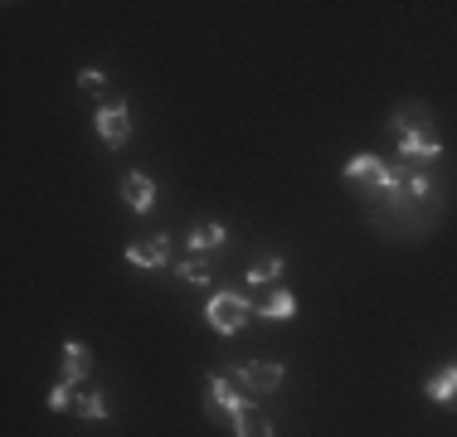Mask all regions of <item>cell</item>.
Masks as SVG:
<instances>
[{
  "mask_svg": "<svg viewBox=\"0 0 457 437\" xmlns=\"http://www.w3.org/2000/svg\"><path fill=\"white\" fill-rule=\"evenodd\" d=\"M399 151H404L409 161H413V156H419V161H433V156L443 151V141L433 136V131H413V136H399Z\"/></svg>",
  "mask_w": 457,
  "mask_h": 437,
  "instance_id": "obj_9",
  "label": "cell"
},
{
  "mask_svg": "<svg viewBox=\"0 0 457 437\" xmlns=\"http://www.w3.org/2000/svg\"><path fill=\"white\" fill-rule=\"evenodd\" d=\"M234 433L238 437H273V423H268L258 408H248V403H244V408L234 413Z\"/></svg>",
  "mask_w": 457,
  "mask_h": 437,
  "instance_id": "obj_10",
  "label": "cell"
},
{
  "mask_svg": "<svg viewBox=\"0 0 457 437\" xmlns=\"http://www.w3.org/2000/svg\"><path fill=\"white\" fill-rule=\"evenodd\" d=\"M49 408H54V413H63V408H79V393H73V384H69V379L49 389Z\"/></svg>",
  "mask_w": 457,
  "mask_h": 437,
  "instance_id": "obj_16",
  "label": "cell"
},
{
  "mask_svg": "<svg viewBox=\"0 0 457 437\" xmlns=\"http://www.w3.org/2000/svg\"><path fill=\"white\" fill-rule=\"evenodd\" d=\"M79 418H107V399L103 393H79Z\"/></svg>",
  "mask_w": 457,
  "mask_h": 437,
  "instance_id": "obj_17",
  "label": "cell"
},
{
  "mask_svg": "<svg viewBox=\"0 0 457 437\" xmlns=\"http://www.w3.org/2000/svg\"><path fill=\"white\" fill-rule=\"evenodd\" d=\"M210 408H214V413H228V418L244 408V399H238V384H234L228 375H214V379H210Z\"/></svg>",
  "mask_w": 457,
  "mask_h": 437,
  "instance_id": "obj_8",
  "label": "cell"
},
{
  "mask_svg": "<svg viewBox=\"0 0 457 437\" xmlns=\"http://www.w3.org/2000/svg\"><path fill=\"white\" fill-rule=\"evenodd\" d=\"M103 83H107V78H103L97 69H83V73H79V87H88V93H103Z\"/></svg>",
  "mask_w": 457,
  "mask_h": 437,
  "instance_id": "obj_19",
  "label": "cell"
},
{
  "mask_svg": "<svg viewBox=\"0 0 457 437\" xmlns=\"http://www.w3.org/2000/svg\"><path fill=\"white\" fill-rule=\"evenodd\" d=\"M345 180L351 185H365V190H385V194H395L399 185L409 180L399 166H385L379 156H370V151H361V156H351L345 161Z\"/></svg>",
  "mask_w": 457,
  "mask_h": 437,
  "instance_id": "obj_1",
  "label": "cell"
},
{
  "mask_svg": "<svg viewBox=\"0 0 457 437\" xmlns=\"http://www.w3.org/2000/svg\"><path fill=\"white\" fill-rule=\"evenodd\" d=\"M93 375V350L83 341H63V379L69 384H79V379Z\"/></svg>",
  "mask_w": 457,
  "mask_h": 437,
  "instance_id": "obj_7",
  "label": "cell"
},
{
  "mask_svg": "<svg viewBox=\"0 0 457 437\" xmlns=\"http://www.w3.org/2000/svg\"><path fill=\"white\" fill-rule=\"evenodd\" d=\"M97 136L112 151L127 146V136H132V112H127V103H107L103 112H97Z\"/></svg>",
  "mask_w": 457,
  "mask_h": 437,
  "instance_id": "obj_4",
  "label": "cell"
},
{
  "mask_svg": "<svg viewBox=\"0 0 457 437\" xmlns=\"http://www.w3.org/2000/svg\"><path fill=\"white\" fill-rule=\"evenodd\" d=\"M389 127H395L399 136H413V131H428V112H423V107H399V112L389 117Z\"/></svg>",
  "mask_w": 457,
  "mask_h": 437,
  "instance_id": "obj_11",
  "label": "cell"
},
{
  "mask_svg": "<svg viewBox=\"0 0 457 437\" xmlns=\"http://www.w3.org/2000/svg\"><path fill=\"white\" fill-rule=\"evenodd\" d=\"M122 200L132 204L137 214H146V210H156V185H151L141 170H132V175H122Z\"/></svg>",
  "mask_w": 457,
  "mask_h": 437,
  "instance_id": "obj_6",
  "label": "cell"
},
{
  "mask_svg": "<svg viewBox=\"0 0 457 437\" xmlns=\"http://www.w3.org/2000/svg\"><path fill=\"white\" fill-rule=\"evenodd\" d=\"M176 277L185 282V287H204V282H210V268H204V262H180Z\"/></svg>",
  "mask_w": 457,
  "mask_h": 437,
  "instance_id": "obj_18",
  "label": "cell"
},
{
  "mask_svg": "<svg viewBox=\"0 0 457 437\" xmlns=\"http://www.w3.org/2000/svg\"><path fill=\"white\" fill-rule=\"evenodd\" d=\"M273 277H282V258H273V262H263V268H248V287L253 292H263Z\"/></svg>",
  "mask_w": 457,
  "mask_h": 437,
  "instance_id": "obj_15",
  "label": "cell"
},
{
  "mask_svg": "<svg viewBox=\"0 0 457 437\" xmlns=\"http://www.w3.org/2000/svg\"><path fill=\"white\" fill-rule=\"evenodd\" d=\"M220 243H228L224 224H200V228L190 234V248H195V253H210V248H220Z\"/></svg>",
  "mask_w": 457,
  "mask_h": 437,
  "instance_id": "obj_14",
  "label": "cell"
},
{
  "mask_svg": "<svg viewBox=\"0 0 457 437\" xmlns=\"http://www.w3.org/2000/svg\"><path fill=\"white\" fill-rule=\"evenodd\" d=\"M204 316H210V326H214L220 335H234L238 326H244L248 316H253V301L238 297V292H224V297H214V301H210V311H204Z\"/></svg>",
  "mask_w": 457,
  "mask_h": 437,
  "instance_id": "obj_2",
  "label": "cell"
},
{
  "mask_svg": "<svg viewBox=\"0 0 457 437\" xmlns=\"http://www.w3.org/2000/svg\"><path fill=\"white\" fill-rule=\"evenodd\" d=\"M127 262H137V268H166L170 262V238L156 234V238H137V243H127Z\"/></svg>",
  "mask_w": 457,
  "mask_h": 437,
  "instance_id": "obj_5",
  "label": "cell"
},
{
  "mask_svg": "<svg viewBox=\"0 0 457 437\" xmlns=\"http://www.w3.org/2000/svg\"><path fill=\"white\" fill-rule=\"evenodd\" d=\"M297 311V301H292L287 287H273V297L263 301V321H287V316Z\"/></svg>",
  "mask_w": 457,
  "mask_h": 437,
  "instance_id": "obj_13",
  "label": "cell"
},
{
  "mask_svg": "<svg viewBox=\"0 0 457 437\" xmlns=\"http://www.w3.org/2000/svg\"><path fill=\"white\" fill-rule=\"evenodd\" d=\"M428 399L433 403H457V369H438L428 379Z\"/></svg>",
  "mask_w": 457,
  "mask_h": 437,
  "instance_id": "obj_12",
  "label": "cell"
},
{
  "mask_svg": "<svg viewBox=\"0 0 457 437\" xmlns=\"http://www.w3.org/2000/svg\"><path fill=\"white\" fill-rule=\"evenodd\" d=\"M228 379H234L238 389H248V393H268V389L282 384V365H278V359H263V365H238Z\"/></svg>",
  "mask_w": 457,
  "mask_h": 437,
  "instance_id": "obj_3",
  "label": "cell"
}]
</instances>
